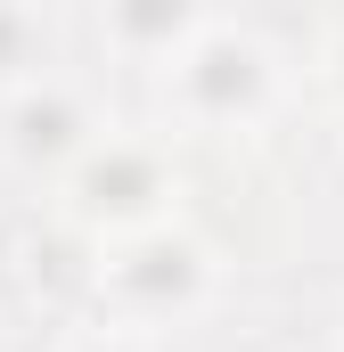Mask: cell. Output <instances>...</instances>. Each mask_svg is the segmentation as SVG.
I'll use <instances>...</instances> for the list:
<instances>
[{
    "instance_id": "obj_1",
    "label": "cell",
    "mask_w": 344,
    "mask_h": 352,
    "mask_svg": "<svg viewBox=\"0 0 344 352\" xmlns=\"http://www.w3.org/2000/svg\"><path fill=\"white\" fill-rule=\"evenodd\" d=\"M115 287H123V295H140V303H172V295H189V287H197V254H189L180 238H148L140 254H123V263H115Z\"/></svg>"
},
{
    "instance_id": "obj_2",
    "label": "cell",
    "mask_w": 344,
    "mask_h": 352,
    "mask_svg": "<svg viewBox=\"0 0 344 352\" xmlns=\"http://www.w3.org/2000/svg\"><path fill=\"white\" fill-rule=\"evenodd\" d=\"M148 197H156V164H148V156L115 148V156H98V164H90V205H115V213H140Z\"/></svg>"
},
{
    "instance_id": "obj_3",
    "label": "cell",
    "mask_w": 344,
    "mask_h": 352,
    "mask_svg": "<svg viewBox=\"0 0 344 352\" xmlns=\"http://www.w3.org/2000/svg\"><path fill=\"white\" fill-rule=\"evenodd\" d=\"M189 90H197L205 107H238V98L255 90V50H213L205 66H189Z\"/></svg>"
},
{
    "instance_id": "obj_4",
    "label": "cell",
    "mask_w": 344,
    "mask_h": 352,
    "mask_svg": "<svg viewBox=\"0 0 344 352\" xmlns=\"http://www.w3.org/2000/svg\"><path fill=\"white\" fill-rule=\"evenodd\" d=\"M25 123H33L25 140H50V148L66 140V107H58V98H50V107H25Z\"/></svg>"
},
{
    "instance_id": "obj_5",
    "label": "cell",
    "mask_w": 344,
    "mask_h": 352,
    "mask_svg": "<svg viewBox=\"0 0 344 352\" xmlns=\"http://www.w3.org/2000/svg\"><path fill=\"white\" fill-rule=\"evenodd\" d=\"M83 352H123V344H83Z\"/></svg>"
}]
</instances>
